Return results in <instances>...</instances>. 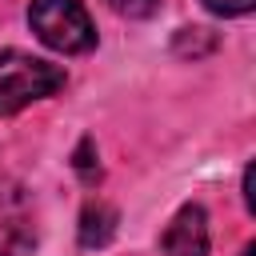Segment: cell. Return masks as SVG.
<instances>
[{"label":"cell","mask_w":256,"mask_h":256,"mask_svg":"<svg viewBox=\"0 0 256 256\" xmlns=\"http://www.w3.org/2000/svg\"><path fill=\"white\" fill-rule=\"evenodd\" d=\"M64 88V68L28 52H0V116L28 108L32 100Z\"/></svg>","instance_id":"6da1fadb"},{"label":"cell","mask_w":256,"mask_h":256,"mask_svg":"<svg viewBox=\"0 0 256 256\" xmlns=\"http://www.w3.org/2000/svg\"><path fill=\"white\" fill-rule=\"evenodd\" d=\"M28 24L48 48L68 52V56L72 52H88L96 44V28H92V20H88L80 0H32Z\"/></svg>","instance_id":"7a4b0ae2"},{"label":"cell","mask_w":256,"mask_h":256,"mask_svg":"<svg viewBox=\"0 0 256 256\" xmlns=\"http://www.w3.org/2000/svg\"><path fill=\"white\" fill-rule=\"evenodd\" d=\"M164 256H208V216L200 204H184L160 236Z\"/></svg>","instance_id":"3957f363"},{"label":"cell","mask_w":256,"mask_h":256,"mask_svg":"<svg viewBox=\"0 0 256 256\" xmlns=\"http://www.w3.org/2000/svg\"><path fill=\"white\" fill-rule=\"evenodd\" d=\"M112 236H116V208L104 204V200L84 204V212H80V244L84 248H104Z\"/></svg>","instance_id":"277c9868"},{"label":"cell","mask_w":256,"mask_h":256,"mask_svg":"<svg viewBox=\"0 0 256 256\" xmlns=\"http://www.w3.org/2000/svg\"><path fill=\"white\" fill-rule=\"evenodd\" d=\"M212 44H216V36H212L208 28H184V32L176 36V52H184V56H188V52L200 56V52H208Z\"/></svg>","instance_id":"5b68a950"},{"label":"cell","mask_w":256,"mask_h":256,"mask_svg":"<svg viewBox=\"0 0 256 256\" xmlns=\"http://www.w3.org/2000/svg\"><path fill=\"white\" fill-rule=\"evenodd\" d=\"M108 8L128 16V20H144V16H152L160 8V0H108Z\"/></svg>","instance_id":"8992f818"},{"label":"cell","mask_w":256,"mask_h":256,"mask_svg":"<svg viewBox=\"0 0 256 256\" xmlns=\"http://www.w3.org/2000/svg\"><path fill=\"white\" fill-rule=\"evenodd\" d=\"M212 12H220V16H244V12H252V4L256 0H204Z\"/></svg>","instance_id":"52a82bcc"},{"label":"cell","mask_w":256,"mask_h":256,"mask_svg":"<svg viewBox=\"0 0 256 256\" xmlns=\"http://www.w3.org/2000/svg\"><path fill=\"white\" fill-rule=\"evenodd\" d=\"M76 172H80L84 180H96V176H100V168L92 164V140L80 144V152H76Z\"/></svg>","instance_id":"ba28073f"},{"label":"cell","mask_w":256,"mask_h":256,"mask_svg":"<svg viewBox=\"0 0 256 256\" xmlns=\"http://www.w3.org/2000/svg\"><path fill=\"white\" fill-rule=\"evenodd\" d=\"M28 248V236H16V228H4L0 236V256H20Z\"/></svg>","instance_id":"9c48e42d"},{"label":"cell","mask_w":256,"mask_h":256,"mask_svg":"<svg viewBox=\"0 0 256 256\" xmlns=\"http://www.w3.org/2000/svg\"><path fill=\"white\" fill-rule=\"evenodd\" d=\"M240 256H256V248H252V244H248V248H244V252H240Z\"/></svg>","instance_id":"30bf717a"}]
</instances>
